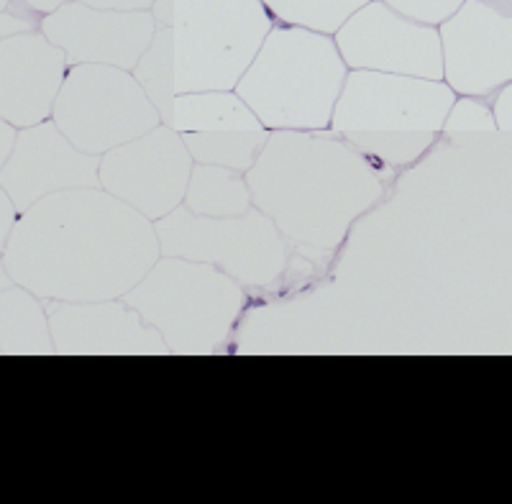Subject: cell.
I'll use <instances>...</instances> for the list:
<instances>
[{"instance_id": "obj_13", "label": "cell", "mask_w": 512, "mask_h": 504, "mask_svg": "<svg viewBox=\"0 0 512 504\" xmlns=\"http://www.w3.org/2000/svg\"><path fill=\"white\" fill-rule=\"evenodd\" d=\"M47 302L57 356H167V343L123 297Z\"/></svg>"}, {"instance_id": "obj_7", "label": "cell", "mask_w": 512, "mask_h": 504, "mask_svg": "<svg viewBox=\"0 0 512 504\" xmlns=\"http://www.w3.org/2000/svg\"><path fill=\"white\" fill-rule=\"evenodd\" d=\"M154 226L162 256L213 264L246 290L274 287L292 256L287 238L259 208L233 218H205L180 205Z\"/></svg>"}, {"instance_id": "obj_8", "label": "cell", "mask_w": 512, "mask_h": 504, "mask_svg": "<svg viewBox=\"0 0 512 504\" xmlns=\"http://www.w3.org/2000/svg\"><path fill=\"white\" fill-rule=\"evenodd\" d=\"M52 121L77 149L95 157L164 123L134 72L111 64H72L54 100Z\"/></svg>"}, {"instance_id": "obj_6", "label": "cell", "mask_w": 512, "mask_h": 504, "mask_svg": "<svg viewBox=\"0 0 512 504\" xmlns=\"http://www.w3.org/2000/svg\"><path fill=\"white\" fill-rule=\"evenodd\" d=\"M277 24L264 0H175V90H236Z\"/></svg>"}, {"instance_id": "obj_10", "label": "cell", "mask_w": 512, "mask_h": 504, "mask_svg": "<svg viewBox=\"0 0 512 504\" xmlns=\"http://www.w3.org/2000/svg\"><path fill=\"white\" fill-rule=\"evenodd\" d=\"M438 34L443 80L456 95L495 98L512 82V0H464Z\"/></svg>"}, {"instance_id": "obj_25", "label": "cell", "mask_w": 512, "mask_h": 504, "mask_svg": "<svg viewBox=\"0 0 512 504\" xmlns=\"http://www.w3.org/2000/svg\"><path fill=\"white\" fill-rule=\"evenodd\" d=\"M18 218H21V210L16 208V203L11 200L6 187L0 185V259L6 254V246L11 241V233L16 228Z\"/></svg>"}, {"instance_id": "obj_9", "label": "cell", "mask_w": 512, "mask_h": 504, "mask_svg": "<svg viewBox=\"0 0 512 504\" xmlns=\"http://www.w3.org/2000/svg\"><path fill=\"white\" fill-rule=\"evenodd\" d=\"M195 159L180 131L159 123L149 134L105 151L100 157V187L157 223L185 203Z\"/></svg>"}, {"instance_id": "obj_19", "label": "cell", "mask_w": 512, "mask_h": 504, "mask_svg": "<svg viewBox=\"0 0 512 504\" xmlns=\"http://www.w3.org/2000/svg\"><path fill=\"white\" fill-rule=\"evenodd\" d=\"M190 157L198 164H218V167L249 172L264 151L269 139L267 128L249 131H192L182 134Z\"/></svg>"}, {"instance_id": "obj_16", "label": "cell", "mask_w": 512, "mask_h": 504, "mask_svg": "<svg viewBox=\"0 0 512 504\" xmlns=\"http://www.w3.org/2000/svg\"><path fill=\"white\" fill-rule=\"evenodd\" d=\"M0 354L52 356L54 341L49 328L47 302L21 284L0 292Z\"/></svg>"}, {"instance_id": "obj_15", "label": "cell", "mask_w": 512, "mask_h": 504, "mask_svg": "<svg viewBox=\"0 0 512 504\" xmlns=\"http://www.w3.org/2000/svg\"><path fill=\"white\" fill-rule=\"evenodd\" d=\"M67 57L41 31L0 39V118L16 128L52 118Z\"/></svg>"}, {"instance_id": "obj_24", "label": "cell", "mask_w": 512, "mask_h": 504, "mask_svg": "<svg viewBox=\"0 0 512 504\" xmlns=\"http://www.w3.org/2000/svg\"><path fill=\"white\" fill-rule=\"evenodd\" d=\"M29 31H41V18L34 13L21 11L18 6H8L0 11V39H8V36L29 34Z\"/></svg>"}, {"instance_id": "obj_14", "label": "cell", "mask_w": 512, "mask_h": 504, "mask_svg": "<svg viewBox=\"0 0 512 504\" xmlns=\"http://www.w3.org/2000/svg\"><path fill=\"white\" fill-rule=\"evenodd\" d=\"M100 157L77 149L59 131L52 118L18 128L11 157L0 169V185L6 187L16 208L24 213L41 197L72 187H100Z\"/></svg>"}, {"instance_id": "obj_23", "label": "cell", "mask_w": 512, "mask_h": 504, "mask_svg": "<svg viewBox=\"0 0 512 504\" xmlns=\"http://www.w3.org/2000/svg\"><path fill=\"white\" fill-rule=\"evenodd\" d=\"M384 3L395 8V11L405 13V16L415 18L420 24L441 26L446 18L459 11L464 0H384Z\"/></svg>"}, {"instance_id": "obj_30", "label": "cell", "mask_w": 512, "mask_h": 504, "mask_svg": "<svg viewBox=\"0 0 512 504\" xmlns=\"http://www.w3.org/2000/svg\"><path fill=\"white\" fill-rule=\"evenodd\" d=\"M11 284H16V282H13L11 272H8V267H6V261L0 259V292L6 290V287H11Z\"/></svg>"}, {"instance_id": "obj_21", "label": "cell", "mask_w": 512, "mask_h": 504, "mask_svg": "<svg viewBox=\"0 0 512 504\" xmlns=\"http://www.w3.org/2000/svg\"><path fill=\"white\" fill-rule=\"evenodd\" d=\"M372 0H264L277 24L336 34L341 26Z\"/></svg>"}, {"instance_id": "obj_32", "label": "cell", "mask_w": 512, "mask_h": 504, "mask_svg": "<svg viewBox=\"0 0 512 504\" xmlns=\"http://www.w3.org/2000/svg\"><path fill=\"white\" fill-rule=\"evenodd\" d=\"M0 356H3V354H0Z\"/></svg>"}, {"instance_id": "obj_18", "label": "cell", "mask_w": 512, "mask_h": 504, "mask_svg": "<svg viewBox=\"0 0 512 504\" xmlns=\"http://www.w3.org/2000/svg\"><path fill=\"white\" fill-rule=\"evenodd\" d=\"M182 205L190 213L205 215V218H233L254 208L246 172L198 162L192 167Z\"/></svg>"}, {"instance_id": "obj_27", "label": "cell", "mask_w": 512, "mask_h": 504, "mask_svg": "<svg viewBox=\"0 0 512 504\" xmlns=\"http://www.w3.org/2000/svg\"><path fill=\"white\" fill-rule=\"evenodd\" d=\"M85 6L108 8V11H152L154 0H80Z\"/></svg>"}, {"instance_id": "obj_17", "label": "cell", "mask_w": 512, "mask_h": 504, "mask_svg": "<svg viewBox=\"0 0 512 504\" xmlns=\"http://www.w3.org/2000/svg\"><path fill=\"white\" fill-rule=\"evenodd\" d=\"M169 126L180 134L192 131H249L264 128L249 103L236 90H200L180 93Z\"/></svg>"}, {"instance_id": "obj_31", "label": "cell", "mask_w": 512, "mask_h": 504, "mask_svg": "<svg viewBox=\"0 0 512 504\" xmlns=\"http://www.w3.org/2000/svg\"><path fill=\"white\" fill-rule=\"evenodd\" d=\"M11 6V0H0V11H3V8H8Z\"/></svg>"}, {"instance_id": "obj_20", "label": "cell", "mask_w": 512, "mask_h": 504, "mask_svg": "<svg viewBox=\"0 0 512 504\" xmlns=\"http://www.w3.org/2000/svg\"><path fill=\"white\" fill-rule=\"evenodd\" d=\"M134 77L144 87L157 111L162 113L164 123H172V108H175V47H172V26H157L152 44L144 57L136 64Z\"/></svg>"}, {"instance_id": "obj_5", "label": "cell", "mask_w": 512, "mask_h": 504, "mask_svg": "<svg viewBox=\"0 0 512 504\" xmlns=\"http://www.w3.org/2000/svg\"><path fill=\"white\" fill-rule=\"evenodd\" d=\"M123 300L162 333L169 354L226 351L246 305V287L205 261L159 256Z\"/></svg>"}, {"instance_id": "obj_3", "label": "cell", "mask_w": 512, "mask_h": 504, "mask_svg": "<svg viewBox=\"0 0 512 504\" xmlns=\"http://www.w3.org/2000/svg\"><path fill=\"white\" fill-rule=\"evenodd\" d=\"M454 100L456 93L446 80L349 70L331 131L392 172L431 149Z\"/></svg>"}, {"instance_id": "obj_28", "label": "cell", "mask_w": 512, "mask_h": 504, "mask_svg": "<svg viewBox=\"0 0 512 504\" xmlns=\"http://www.w3.org/2000/svg\"><path fill=\"white\" fill-rule=\"evenodd\" d=\"M13 6H18L21 11L26 13H34V16L44 18L49 13H54L57 8H62L64 3H70V0H11Z\"/></svg>"}, {"instance_id": "obj_26", "label": "cell", "mask_w": 512, "mask_h": 504, "mask_svg": "<svg viewBox=\"0 0 512 504\" xmlns=\"http://www.w3.org/2000/svg\"><path fill=\"white\" fill-rule=\"evenodd\" d=\"M492 111H495L497 131L512 134V82L497 90L495 98H492Z\"/></svg>"}, {"instance_id": "obj_4", "label": "cell", "mask_w": 512, "mask_h": 504, "mask_svg": "<svg viewBox=\"0 0 512 504\" xmlns=\"http://www.w3.org/2000/svg\"><path fill=\"white\" fill-rule=\"evenodd\" d=\"M349 64L331 34L274 24L236 85L267 131L331 128Z\"/></svg>"}, {"instance_id": "obj_29", "label": "cell", "mask_w": 512, "mask_h": 504, "mask_svg": "<svg viewBox=\"0 0 512 504\" xmlns=\"http://www.w3.org/2000/svg\"><path fill=\"white\" fill-rule=\"evenodd\" d=\"M16 136H18V128L0 118V169H3V164L8 162V157H11Z\"/></svg>"}, {"instance_id": "obj_22", "label": "cell", "mask_w": 512, "mask_h": 504, "mask_svg": "<svg viewBox=\"0 0 512 504\" xmlns=\"http://www.w3.org/2000/svg\"><path fill=\"white\" fill-rule=\"evenodd\" d=\"M497 121L492 111V98H479V95H456L451 111L441 134H495Z\"/></svg>"}, {"instance_id": "obj_11", "label": "cell", "mask_w": 512, "mask_h": 504, "mask_svg": "<svg viewBox=\"0 0 512 504\" xmlns=\"http://www.w3.org/2000/svg\"><path fill=\"white\" fill-rule=\"evenodd\" d=\"M349 70L443 80V47L438 26L420 24L384 0H372L333 34Z\"/></svg>"}, {"instance_id": "obj_12", "label": "cell", "mask_w": 512, "mask_h": 504, "mask_svg": "<svg viewBox=\"0 0 512 504\" xmlns=\"http://www.w3.org/2000/svg\"><path fill=\"white\" fill-rule=\"evenodd\" d=\"M41 34L57 44L67 64H111L134 70L157 34L152 11H108L70 0L41 18Z\"/></svg>"}, {"instance_id": "obj_2", "label": "cell", "mask_w": 512, "mask_h": 504, "mask_svg": "<svg viewBox=\"0 0 512 504\" xmlns=\"http://www.w3.org/2000/svg\"><path fill=\"white\" fill-rule=\"evenodd\" d=\"M390 172L344 136L323 131H269L246 172L251 203L287 238L292 254L326 267L351 226L384 197Z\"/></svg>"}, {"instance_id": "obj_1", "label": "cell", "mask_w": 512, "mask_h": 504, "mask_svg": "<svg viewBox=\"0 0 512 504\" xmlns=\"http://www.w3.org/2000/svg\"><path fill=\"white\" fill-rule=\"evenodd\" d=\"M162 256L154 221L103 187H72L21 213L6 246L13 282L41 300H113Z\"/></svg>"}]
</instances>
